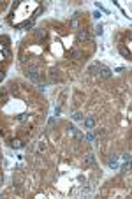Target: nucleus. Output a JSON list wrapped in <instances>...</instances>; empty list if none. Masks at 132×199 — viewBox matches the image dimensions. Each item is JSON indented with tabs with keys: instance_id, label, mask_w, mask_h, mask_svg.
<instances>
[{
	"instance_id": "f257e3e1",
	"label": "nucleus",
	"mask_w": 132,
	"mask_h": 199,
	"mask_svg": "<svg viewBox=\"0 0 132 199\" xmlns=\"http://www.w3.org/2000/svg\"><path fill=\"white\" fill-rule=\"evenodd\" d=\"M97 74H99V78H102V79H109V78L113 76V71L109 69V67H104V65H102L101 69H99Z\"/></svg>"
},
{
	"instance_id": "f03ea898",
	"label": "nucleus",
	"mask_w": 132,
	"mask_h": 199,
	"mask_svg": "<svg viewBox=\"0 0 132 199\" xmlns=\"http://www.w3.org/2000/svg\"><path fill=\"white\" fill-rule=\"evenodd\" d=\"M83 123H85V129L92 130L95 127V118H93V116H86V118L83 120Z\"/></svg>"
},
{
	"instance_id": "7ed1b4c3",
	"label": "nucleus",
	"mask_w": 132,
	"mask_h": 199,
	"mask_svg": "<svg viewBox=\"0 0 132 199\" xmlns=\"http://www.w3.org/2000/svg\"><path fill=\"white\" fill-rule=\"evenodd\" d=\"M26 76H28L32 81H37V79H39V71H37V69H30L28 72H26Z\"/></svg>"
},
{
	"instance_id": "20e7f679",
	"label": "nucleus",
	"mask_w": 132,
	"mask_h": 199,
	"mask_svg": "<svg viewBox=\"0 0 132 199\" xmlns=\"http://www.w3.org/2000/svg\"><path fill=\"white\" fill-rule=\"evenodd\" d=\"M69 130L72 132V136H74V138L78 139V141H81V139H83V134H81V130H78L76 127H72V125H71V127H69Z\"/></svg>"
},
{
	"instance_id": "39448f33",
	"label": "nucleus",
	"mask_w": 132,
	"mask_h": 199,
	"mask_svg": "<svg viewBox=\"0 0 132 199\" xmlns=\"http://www.w3.org/2000/svg\"><path fill=\"white\" fill-rule=\"evenodd\" d=\"M101 67H102V64H99V62H95V64H92V65L88 67V72H92V74H97Z\"/></svg>"
},
{
	"instance_id": "423d86ee",
	"label": "nucleus",
	"mask_w": 132,
	"mask_h": 199,
	"mask_svg": "<svg viewBox=\"0 0 132 199\" xmlns=\"http://www.w3.org/2000/svg\"><path fill=\"white\" fill-rule=\"evenodd\" d=\"M78 39L79 41H90V34L86 32V30H79L78 32Z\"/></svg>"
},
{
	"instance_id": "0eeeda50",
	"label": "nucleus",
	"mask_w": 132,
	"mask_h": 199,
	"mask_svg": "<svg viewBox=\"0 0 132 199\" xmlns=\"http://www.w3.org/2000/svg\"><path fill=\"white\" fill-rule=\"evenodd\" d=\"M83 139H85V141H88V143H92L93 139H95V132H93V130H90V132L83 134Z\"/></svg>"
},
{
	"instance_id": "6e6552de",
	"label": "nucleus",
	"mask_w": 132,
	"mask_h": 199,
	"mask_svg": "<svg viewBox=\"0 0 132 199\" xmlns=\"http://www.w3.org/2000/svg\"><path fill=\"white\" fill-rule=\"evenodd\" d=\"M85 164H88V166H92V164H95V157L92 155V153H88V155L85 157Z\"/></svg>"
},
{
	"instance_id": "1a4fd4ad",
	"label": "nucleus",
	"mask_w": 132,
	"mask_h": 199,
	"mask_svg": "<svg viewBox=\"0 0 132 199\" xmlns=\"http://www.w3.org/2000/svg\"><path fill=\"white\" fill-rule=\"evenodd\" d=\"M11 148H14V150H20V148H23V143L21 141H11Z\"/></svg>"
},
{
	"instance_id": "9d476101",
	"label": "nucleus",
	"mask_w": 132,
	"mask_h": 199,
	"mask_svg": "<svg viewBox=\"0 0 132 199\" xmlns=\"http://www.w3.org/2000/svg\"><path fill=\"white\" fill-rule=\"evenodd\" d=\"M95 34H97V35H102L104 34V26H102V23H99V25H95Z\"/></svg>"
},
{
	"instance_id": "9b49d317",
	"label": "nucleus",
	"mask_w": 132,
	"mask_h": 199,
	"mask_svg": "<svg viewBox=\"0 0 132 199\" xmlns=\"http://www.w3.org/2000/svg\"><path fill=\"white\" fill-rule=\"evenodd\" d=\"M95 5H97V11H99V12H101V11H104V12H106V14H109V11H107V9H106V7L102 5L101 2H97V4H95Z\"/></svg>"
},
{
	"instance_id": "f8f14e48",
	"label": "nucleus",
	"mask_w": 132,
	"mask_h": 199,
	"mask_svg": "<svg viewBox=\"0 0 132 199\" xmlns=\"http://www.w3.org/2000/svg\"><path fill=\"white\" fill-rule=\"evenodd\" d=\"M72 118H74V120H85V116H83V113H74V115H72Z\"/></svg>"
},
{
	"instance_id": "ddd939ff",
	"label": "nucleus",
	"mask_w": 132,
	"mask_h": 199,
	"mask_svg": "<svg viewBox=\"0 0 132 199\" xmlns=\"http://www.w3.org/2000/svg\"><path fill=\"white\" fill-rule=\"evenodd\" d=\"M123 162H130V159H132V155H130V152H127V153H123Z\"/></svg>"
},
{
	"instance_id": "4468645a",
	"label": "nucleus",
	"mask_w": 132,
	"mask_h": 199,
	"mask_svg": "<svg viewBox=\"0 0 132 199\" xmlns=\"http://www.w3.org/2000/svg\"><path fill=\"white\" fill-rule=\"evenodd\" d=\"M120 53H122V55H123L125 58H129V56H130V53H129V51H127V49H125V48H120Z\"/></svg>"
},
{
	"instance_id": "2eb2a0df",
	"label": "nucleus",
	"mask_w": 132,
	"mask_h": 199,
	"mask_svg": "<svg viewBox=\"0 0 132 199\" xmlns=\"http://www.w3.org/2000/svg\"><path fill=\"white\" fill-rule=\"evenodd\" d=\"M71 26H72V28H78V18H72V21H71Z\"/></svg>"
},
{
	"instance_id": "dca6fc26",
	"label": "nucleus",
	"mask_w": 132,
	"mask_h": 199,
	"mask_svg": "<svg viewBox=\"0 0 132 199\" xmlns=\"http://www.w3.org/2000/svg\"><path fill=\"white\" fill-rule=\"evenodd\" d=\"M118 159V155H116V153H111V155H109V162H115Z\"/></svg>"
},
{
	"instance_id": "f3484780",
	"label": "nucleus",
	"mask_w": 132,
	"mask_h": 199,
	"mask_svg": "<svg viewBox=\"0 0 132 199\" xmlns=\"http://www.w3.org/2000/svg\"><path fill=\"white\" fill-rule=\"evenodd\" d=\"M35 34H37V37L41 39V37H44V35H46V32H44V30H37V32H35Z\"/></svg>"
},
{
	"instance_id": "a211bd4d",
	"label": "nucleus",
	"mask_w": 132,
	"mask_h": 199,
	"mask_svg": "<svg viewBox=\"0 0 132 199\" xmlns=\"http://www.w3.org/2000/svg\"><path fill=\"white\" fill-rule=\"evenodd\" d=\"M55 79H58V74H56V71H51V81Z\"/></svg>"
},
{
	"instance_id": "6ab92c4d",
	"label": "nucleus",
	"mask_w": 132,
	"mask_h": 199,
	"mask_svg": "<svg viewBox=\"0 0 132 199\" xmlns=\"http://www.w3.org/2000/svg\"><path fill=\"white\" fill-rule=\"evenodd\" d=\"M109 166H111L113 169H118V164H116V160H115V162H109Z\"/></svg>"
},
{
	"instance_id": "aec40b11",
	"label": "nucleus",
	"mask_w": 132,
	"mask_h": 199,
	"mask_svg": "<svg viewBox=\"0 0 132 199\" xmlns=\"http://www.w3.org/2000/svg\"><path fill=\"white\" fill-rule=\"evenodd\" d=\"M93 18H95V20H99V18H101V12L95 11V12H93Z\"/></svg>"
},
{
	"instance_id": "412c9836",
	"label": "nucleus",
	"mask_w": 132,
	"mask_h": 199,
	"mask_svg": "<svg viewBox=\"0 0 132 199\" xmlns=\"http://www.w3.org/2000/svg\"><path fill=\"white\" fill-rule=\"evenodd\" d=\"M4 78H5V74H4V72H2V71H0V81H2Z\"/></svg>"
},
{
	"instance_id": "4be33fe9",
	"label": "nucleus",
	"mask_w": 132,
	"mask_h": 199,
	"mask_svg": "<svg viewBox=\"0 0 132 199\" xmlns=\"http://www.w3.org/2000/svg\"><path fill=\"white\" fill-rule=\"evenodd\" d=\"M2 182H4V174H2V171H0V185H2Z\"/></svg>"
}]
</instances>
